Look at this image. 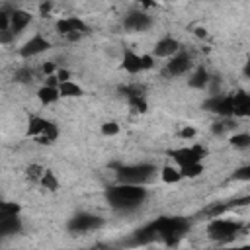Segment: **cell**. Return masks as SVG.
<instances>
[{"instance_id":"1","label":"cell","mask_w":250,"mask_h":250,"mask_svg":"<svg viewBox=\"0 0 250 250\" xmlns=\"http://www.w3.org/2000/svg\"><path fill=\"white\" fill-rule=\"evenodd\" d=\"M146 197V188L145 186H131V184H117L109 188L107 191V201L113 209L119 211H131L137 209Z\"/></svg>"},{"instance_id":"2","label":"cell","mask_w":250,"mask_h":250,"mask_svg":"<svg viewBox=\"0 0 250 250\" xmlns=\"http://www.w3.org/2000/svg\"><path fill=\"white\" fill-rule=\"evenodd\" d=\"M244 230V223L238 219H225V217H215L207 225V234L211 240L219 244H229L232 242L240 232Z\"/></svg>"},{"instance_id":"3","label":"cell","mask_w":250,"mask_h":250,"mask_svg":"<svg viewBox=\"0 0 250 250\" xmlns=\"http://www.w3.org/2000/svg\"><path fill=\"white\" fill-rule=\"evenodd\" d=\"M158 168L150 162H141V164H127L117 168V182L119 184H131V186H145L156 176Z\"/></svg>"},{"instance_id":"4","label":"cell","mask_w":250,"mask_h":250,"mask_svg":"<svg viewBox=\"0 0 250 250\" xmlns=\"http://www.w3.org/2000/svg\"><path fill=\"white\" fill-rule=\"evenodd\" d=\"M152 227H154L156 238H162L166 244H174L188 230V221L180 217H160L152 221Z\"/></svg>"},{"instance_id":"5","label":"cell","mask_w":250,"mask_h":250,"mask_svg":"<svg viewBox=\"0 0 250 250\" xmlns=\"http://www.w3.org/2000/svg\"><path fill=\"white\" fill-rule=\"evenodd\" d=\"M57 31L61 35H64L66 39L70 41H76L80 39L84 33H88V25L82 21V18L78 16H66V18H61L57 23H55Z\"/></svg>"},{"instance_id":"6","label":"cell","mask_w":250,"mask_h":250,"mask_svg":"<svg viewBox=\"0 0 250 250\" xmlns=\"http://www.w3.org/2000/svg\"><path fill=\"white\" fill-rule=\"evenodd\" d=\"M205 154H207V150H205L201 145H191V146H182V148L170 150V156H172V160H174L178 166L201 162Z\"/></svg>"},{"instance_id":"7","label":"cell","mask_w":250,"mask_h":250,"mask_svg":"<svg viewBox=\"0 0 250 250\" xmlns=\"http://www.w3.org/2000/svg\"><path fill=\"white\" fill-rule=\"evenodd\" d=\"M104 225V221L96 215H90V213H78L74 215L70 221H68V230L70 232H88V230H94V229H100Z\"/></svg>"},{"instance_id":"8","label":"cell","mask_w":250,"mask_h":250,"mask_svg":"<svg viewBox=\"0 0 250 250\" xmlns=\"http://www.w3.org/2000/svg\"><path fill=\"white\" fill-rule=\"evenodd\" d=\"M191 66H193L191 55H188V53H184V51H178L174 57L168 59L164 72H166L168 76H180V74H186L188 70H191Z\"/></svg>"},{"instance_id":"9","label":"cell","mask_w":250,"mask_h":250,"mask_svg":"<svg viewBox=\"0 0 250 250\" xmlns=\"http://www.w3.org/2000/svg\"><path fill=\"white\" fill-rule=\"evenodd\" d=\"M49 47H51V41L45 39L41 33H35L31 39H27V41L20 47V55H21L23 59H31V57H37V55L45 53Z\"/></svg>"},{"instance_id":"10","label":"cell","mask_w":250,"mask_h":250,"mask_svg":"<svg viewBox=\"0 0 250 250\" xmlns=\"http://www.w3.org/2000/svg\"><path fill=\"white\" fill-rule=\"evenodd\" d=\"M178 51H180V41L176 37H172V35H164V37H160L156 41V45H154V49H152L150 55L154 59H170Z\"/></svg>"},{"instance_id":"11","label":"cell","mask_w":250,"mask_h":250,"mask_svg":"<svg viewBox=\"0 0 250 250\" xmlns=\"http://www.w3.org/2000/svg\"><path fill=\"white\" fill-rule=\"evenodd\" d=\"M123 25L129 31H146L152 25V18L145 12H131V14L125 16Z\"/></svg>"},{"instance_id":"12","label":"cell","mask_w":250,"mask_h":250,"mask_svg":"<svg viewBox=\"0 0 250 250\" xmlns=\"http://www.w3.org/2000/svg\"><path fill=\"white\" fill-rule=\"evenodd\" d=\"M31 23V14L25 12V10H14L12 16H10V31L16 35V33H21L27 25Z\"/></svg>"},{"instance_id":"13","label":"cell","mask_w":250,"mask_h":250,"mask_svg":"<svg viewBox=\"0 0 250 250\" xmlns=\"http://www.w3.org/2000/svg\"><path fill=\"white\" fill-rule=\"evenodd\" d=\"M232 100H234L232 117H246L250 113V96L246 92H236L232 94Z\"/></svg>"},{"instance_id":"14","label":"cell","mask_w":250,"mask_h":250,"mask_svg":"<svg viewBox=\"0 0 250 250\" xmlns=\"http://www.w3.org/2000/svg\"><path fill=\"white\" fill-rule=\"evenodd\" d=\"M121 68L125 70V72H129V74H139V72H143L141 70V59H139V55L135 53V51H125L123 53V59H121Z\"/></svg>"},{"instance_id":"15","label":"cell","mask_w":250,"mask_h":250,"mask_svg":"<svg viewBox=\"0 0 250 250\" xmlns=\"http://www.w3.org/2000/svg\"><path fill=\"white\" fill-rule=\"evenodd\" d=\"M49 125H51V121H47L45 117H41V115H31L29 121H27V131H25V135L37 139Z\"/></svg>"},{"instance_id":"16","label":"cell","mask_w":250,"mask_h":250,"mask_svg":"<svg viewBox=\"0 0 250 250\" xmlns=\"http://www.w3.org/2000/svg\"><path fill=\"white\" fill-rule=\"evenodd\" d=\"M57 90H59V96H61V98H80V96L84 94L82 86L76 84V82H72V80H68V82H61Z\"/></svg>"},{"instance_id":"17","label":"cell","mask_w":250,"mask_h":250,"mask_svg":"<svg viewBox=\"0 0 250 250\" xmlns=\"http://www.w3.org/2000/svg\"><path fill=\"white\" fill-rule=\"evenodd\" d=\"M160 180L164 184H178L182 180V174H180V168L178 166H172V164H166L160 168Z\"/></svg>"},{"instance_id":"18","label":"cell","mask_w":250,"mask_h":250,"mask_svg":"<svg viewBox=\"0 0 250 250\" xmlns=\"http://www.w3.org/2000/svg\"><path fill=\"white\" fill-rule=\"evenodd\" d=\"M207 82H209V72H207L203 66H199V68L189 76V80H188V84H189L191 88H195V90H203V88L207 86Z\"/></svg>"},{"instance_id":"19","label":"cell","mask_w":250,"mask_h":250,"mask_svg":"<svg viewBox=\"0 0 250 250\" xmlns=\"http://www.w3.org/2000/svg\"><path fill=\"white\" fill-rule=\"evenodd\" d=\"M37 98H39V102H41L43 105H51V104H55V102L61 100L59 90H57V88H49V86H41V88L37 90Z\"/></svg>"},{"instance_id":"20","label":"cell","mask_w":250,"mask_h":250,"mask_svg":"<svg viewBox=\"0 0 250 250\" xmlns=\"http://www.w3.org/2000/svg\"><path fill=\"white\" fill-rule=\"evenodd\" d=\"M20 230V219L16 217H8V219H0V236H8V234H16Z\"/></svg>"},{"instance_id":"21","label":"cell","mask_w":250,"mask_h":250,"mask_svg":"<svg viewBox=\"0 0 250 250\" xmlns=\"http://www.w3.org/2000/svg\"><path fill=\"white\" fill-rule=\"evenodd\" d=\"M57 137H59V129H57L55 123H51V125L35 139V143H39V145H53V143L57 141Z\"/></svg>"},{"instance_id":"22","label":"cell","mask_w":250,"mask_h":250,"mask_svg":"<svg viewBox=\"0 0 250 250\" xmlns=\"http://www.w3.org/2000/svg\"><path fill=\"white\" fill-rule=\"evenodd\" d=\"M178 168H180L182 178H197V176H201L205 172L201 162H193V164H186V166H178Z\"/></svg>"},{"instance_id":"23","label":"cell","mask_w":250,"mask_h":250,"mask_svg":"<svg viewBox=\"0 0 250 250\" xmlns=\"http://www.w3.org/2000/svg\"><path fill=\"white\" fill-rule=\"evenodd\" d=\"M127 102H129V107H131L133 111H137V113H146V111H148V104H146V100L143 98V94H139V96H129Z\"/></svg>"},{"instance_id":"24","label":"cell","mask_w":250,"mask_h":250,"mask_svg":"<svg viewBox=\"0 0 250 250\" xmlns=\"http://www.w3.org/2000/svg\"><path fill=\"white\" fill-rule=\"evenodd\" d=\"M20 213V205L14 201H4L0 199V219H8V217H16Z\"/></svg>"},{"instance_id":"25","label":"cell","mask_w":250,"mask_h":250,"mask_svg":"<svg viewBox=\"0 0 250 250\" xmlns=\"http://www.w3.org/2000/svg\"><path fill=\"white\" fill-rule=\"evenodd\" d=\"M39 184H41L43 188H47L49 191H57V189H59V180H57V176H55L51 170H45V172H43Z\"/></svg>"},{"instance_id":"26","label":"cell","mask_w":250,"mask_h":250,"mask_svg":"<svg viewBox=\"0 0 250 250\" xmlns=\"http://www.w3.org/2000/svg\"><path fill=\"white\" fill-rule=\"evenodd\" d=\"M230 145L234 148H248L250 146V135L248 133H234L230 137Z\"/></svg>"},{"instance_id":"27","label":"cell","mask_w":250,"mask_h":250,"mask_svg":"<svg viewBox=\"0 0 250 250\" xmlns=\"http://www.w3.org/2000/svg\"><path fill=\"white\" fill-rule=\"evenodd\" d=\"M119 123H115V121H105V123H102V127H100V131H102V135L104 137H115L117 133H119Z\"/></svg>"},{"instance_id":"28","label":"cell","mask_w":250,"mask_h":250,"mask_svg":"<svg viewBox=\"0 0 250 250\" xmlns=\"http://www.w3.org/2000/svg\"><path fill=\"white\" fill-rule=\"evenodd\" d=\"M43 172H45V168H41L39 164H31V166H27V178H29L31 182H39L41 176H43Z\"/></svg>"},{"instance_id":"29","label":"cell","mask_w":250,"mask_h":250,"mask_svg":"<svg viewBox=\"0 0 250 250\" xmlns=\"http://www.w3.org/2000/svg\"><path fill=\"white\" fill-rule=\"evenodd\" d=\"M139 59H141V70H150L156 62V59L150 53H143V55H139Z\"/></svg>"},{"instance_id":"30","label":"cell","mask_w":250,"mask_h":250,"mask_svg":"<svg viewBox=\"0 0 250 250\" xmlns=\"http://www.w3.org/2000/svg\"><path fill=\"white\" fill-rule=\"evenodd\" d=\"M33 74H35V72H33L31 68H27V66H25V68H20V70L16 72V80H18V82H29V80L33 78Z\"/></svg>"},{"instance_id":"31","label":"cell","mask_w":250,"mask_h":250,"mask_svg":"<svg viewBox=\"0 0 250 250\" xmlns=\"http://www.w3.org/2000/svg\"><path fill=\"white\" fill-rule=\"evenodd\" d=\"M10 16H12V12H8L6 8L0 10V31L10 29Z\"/></svg>"},{"instance_id":"32","label":"cell","mask_w":250,"mask_h":250,"mask_svg":"<svg viewBox=\"0 0 250 250\" xmlns=\"http://www.w3.org/2000/svg\"><path fill=\"white\" fill-rule=\"evenodd\" d=\"M55 76H57L59 84H61V82H68V80H72V74H70V70H66V68H57Z\"/></svg>"},{"instance_id":"33","label":"cell","mask_w":250,"mask_h":250,"mask_svg":"<svg viewBox=\"0 0 250 250\" xmlns=\"http://www.w3.org/2000/svg\"><path fill=\"white\" fill-rule=\"evenodd\" d=\"M178 135H180V137H182V139H193V137H195V135H197V131H195V129H193V127H189V125H188V127H182V129H180V133H178Z\"/></svg>"},{"instance_id":"34","label":"cell","mask_w":250,"mask_h":250,"mask_svg":"<svg viewBox=\"0 0 250 250\" xmlns=\"http://www.w3.org/2000/svg\"><path fill=\"white\" fill-rule=\"evenodd\" d=\"M234 180H250V166H244V168H240V170H236L234 172Z\"/></svg>"},{"instance_id":"35","label":"cell","mask_w":250,"mask_h":250,"mask_svg":"<svg viewBox=\"0 0 250 250\" xmlns=\"http://www.w3.org/2000/svg\"><path fill=\"white\" fill-rule=\"evenodd\" d=\"M14 33L10 31V29H6V31H0V43H4V45H8V43H12L14 41Z\"/></svg>"},{"instance_id":"36","label":"cell","mask_w":250,"mask_h":250,"mask_svg":"<svg viewBox=\"0 0 250 250\" xmlns=\"http://www.w3.org/2000/svg\"><path fill=\"white\" fill-rule=\"evenodd\" d=\"M41 70H43V74H47V76H51V74H55V72H57V68H55V64H53V62H45V64L41 66Z\"/></svg>"},{"instance_id":"37","label":"cell","mask_w":250,"mask_h":250,"mask_svg":"<svg viewBox=\"0 0 250 250\" xmlns=\"http://www.w3.org/2000/svg\"><path fill=\"white\" fill-rule=\"evenodd\" d=\"M51 8H53L51 2H43V4H39V14H41V16H49Z\"/></svg>"},{"instance_id":"38","label":"cell","mask_w":250,"mask_h":250,"mask_svg":"<svg viewBox=\"0 0 250 250\" xmlns=\"http://www.w3.org/2000/svg\"><path fill=\"white\" fill-rule=\"evenodd\" d=\"M230 250H238V248H230Z\"/></svg>"}]
</instances>
